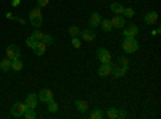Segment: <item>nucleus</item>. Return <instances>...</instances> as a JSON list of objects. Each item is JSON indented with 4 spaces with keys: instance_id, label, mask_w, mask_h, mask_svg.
Segmentation results:
<instances>
[{
    "instance_id": "nucleus-1",
    "label": "nucleus",
    "mask_w": 161,
    "mask_h": 119,
    "mask_svg": "<svg viewBox=\"0 0 161 119\" xmlns=\"http://www.w3.org/2000/svg\"><path fill=\"white\" fill-rule=\"evenodd\" d=\"M123 50L126 53H136L139 50V41L136 37H124V42H123Z\"/></svg>"
},
{
    "instance_id": "nucleus-2",
    "label": "nucleus",
    "mask_w": 161,
    "mask_h": 119,
    "mask_svg": "<svg viewBox=\"0 0 161 119\" xmlns=\"http://www.w3.org/2000/svg\"><path fill=\"white\" fill-rule=\"evenodd\" d=\"M26 108H28V106H26V103L16 101V103L11 106V116H13V117H23Z\"/></svg>"
},
{
    "instance_id": "nucleus-3",
    "label": "nucleus",
    "mask_w": 161,
    "mask_h": 119,
    "mask_svg": "<svg viewBox=\"0 0 161 119\" xmlns=\"http://www.w3.org/2000/svg\"><path fill=\"white\" fill-rule=\"evenodd\" d=\"M37 98H39V101H42V103H48L50 100H53V92L50 89H42L37 94Z\"/></svg>"
},
{
    "instance_id": "nucleus-4",
    "label": "nucleus",
    "mask_w": 161,
    "mask_h": 119,
    "mask_svg": "<svg viewBox=\"0 0 161 119\" xmlns=\"http://www.w3.org/2000/svg\"><path fill=\"white\" fill-rule=\"evenodd\" d=\"M7 57H8L10 60H16V58H19V57H21V50H19V47H18V45H8V47H7Z\"/></svg>"
},
{
    "instance_id": "nucleus-5",
    "label": "nucleus",
    "mask_w": 161,
    "mask_h": 119,
    "mask_svg": "<svg viewBox=\"0 0 161 119\" xmlns=\"http://www.w3.org/2000/svg\"><path fill=\"white\" fill-rule=\"evenodd\" d=\"M123 35L124 37H137L139 35V28L136 24H129V26H124L123 28Z\"/></svg>"
},
{
    "instance_id": "nucleus-6",
    "label": "nucleus",
    "mask_w": 161,
    "mask_h": 119,
    "mask_svg": "<svg viewBox=\"0 0 161 119\" xmlns=\"http://www.w3.org/2000/svg\"><path fill=\"white\" fill-rule=\"evenodd\" d=\"M80 37L84 39V41H87V42H93L95 41V37H97V34H95V29H92V28H89V29H84V31H80V34H79Z\"/></svg>"
},
{
    "instance_id": "nucleus-7",
    "label": "nucleus",
    "mask_w": 161,
    "mask_h": 119,
    "mask_svg": "<svg viewBox=\"0 0 161 119\" xmlns=\"http://www.w3.org/2000/svg\"><path fill=\"white\" fill-rule=\"evenodd\" d=\"M97 57L102 63H111V53L106 48H98L97 50Z\"/></svg>"
},
{
    "instance_id": "nucleus-8",
    "label": "nucleus",
    "mask_w": 161,
    "mask_h": 119,
    "mask_svg": "<svg viewBox=\"0 0 161 119\" xmlns=\"http://www.w3.org/2000/svg\"><path fill=\"white\" fill-rule=\"evenodd\" d=\"M110 21H111V24H113V28H116V29H123L124 26H126V18H124L123 15H116V16L111 18Z\"/></svg>"
},
{
    "instance_id": "nucleus-9",
    "label": "nucleus",
    "mask_w": 161,
    "mask_h": 119,
    "mask_svg": "<svg viewBox=\"0 0 161 119\" xmlns=\"http://www.w3.org/2000/svg\"><path fill=\"white\" fill-rule=\"evenodd\" d=\"M24 103H26V106L28 108H37V103H39V98H37V95L36 94H28L26 95V100H24Z\"/></svg>"
},
{
    "instance_id": "nucleus-10",
    "label": "nucleus",
    "mask_w": 161,
    "mask_h": 119,
    "mask_svg": "<svg viewBox=\"0 0 161 119\" xmlns=\"http://www.w3.org/2000/svg\"><path fill=\"white\" fill-rule=\"evenodd\" d=\"M111 69H113V64L111 63H102L100 68H98V74L102 77H106V76L111 74Z\"/></svg>"
},
{
    "instance_id": "nucleus-11",
    "label": "nucleus",
    "mask_w": 161,
    "mask_h": 119,
    "mask_svg": "<svg viewBox=\"0 0 161 119\" xmlns=\"http://www.w3.org/2000/svg\"><path fill=\"white\" fill-rule=\"evenodd\" d=\"M102 16H100V13H92V16L89 18V28H92V29H97L98 26H100V19Z\"/></svg>"
},
{
    "instance_id": "nucleus-12",
    "label": "nucleus",
    "mask_w": 161,
    "mask_h": 119,
    "mask_svg": "<svg viewBox=\"0 0 161 119\" xmlns=\"http://www.w3.org/2000/svg\"><path fill=\"white\" fill-rule=\"evenodd\" d=\"M126 73H127V66H121V64L114 66V64H113L111 74H113L114 77H123V76H126Z\"/></svg>"
},
{
    "instance_id": "nucleus-13",
    "label": "nucleus",
    "mask_w": 161,
    "mask_h": 119,
    "mask_svg": "<svg viewBox=\"0 0 161 119\" xmlns=\"http://www.w3.org/2000/svg\"><path fill=\"white\" fill-rule=\"evenodd\" d=\"M158 21V13L156 11H148V13H147V15L143 16V23L145 24H155Z\"/></svg>"
},
{
    "instance_id": "nucleus-14",
    "label": "nucleus",
    "mask_w": 161,
    "mask_h": 119,
    "mask_svg": "<svg viewBox=\"0 0 161 119\" xmlns=\"http://www.w3.org/2000/svg\"><path fill=\"white\" fill-rule=\"evenodd\" d=\"M74 106L77 108L79 113H86L89 110V105H87L86 100H74Z\"/></svg>"
},
{
    "instance_id": "nucleus-15",
    "label": "nucleus",
    "mask_w": 161,
    "mask_h": 119,
    "mask_svg": "<svg viewBox=\"0 0 161 119\" xmlns=\"http://www.w3.org/2000/svg\"><path fill=\"white\" fill-rule=\"evenodd\" d=\"M32 50H34V53H36L37 57H42V55L45 53V50H47V45H45L44 42H37V45H36Z\"/></svg>"
},
{
    "instance_id": "nucleus-16",
    "label": "nucleus",
    "mask_w": 161,
    "mask_h": 119,
    "mask_svg": "<svg viewBox=\"0 0 161 119\" xmlns=\"http://www.w3.org/2000/svg\"><path fill=\"white\" fill-rule=\"evenodd\" d=\"M0 69H2L3 73L10 71V69H11V60H10V58H3V60H0Z\"/></svg>"
},
{
    "instance_id": "nucleus-17",
    "label": "nucleus",
    "mask_w": 161,
    "mask_h": 119,
    "mask_svg": "<svg viewBox=\"0 0 161 119\" xmlns=\"http://www.w3.org/2000/svg\"><path fill=\"white\" fill-rule=\"evenodd\" d=\"M110 10L114 13V15H123V10H124V7L121 5L119 2H113V3H111V7H110Z\"/></svg>"
},
{
    "instance_id": "nucleus-18",
    "label": "nucleus",
    "mask_w": 161,
    "mask_h": 119,
    "mask_svg": "<svg viewBox=\"0 0 161 119\" xmlns=\"http://www.w3.org/2000/svg\"><path fill=\"white\" fill-rule=\"evenodd\" d=\"M100 24H102V29H103L105 32L113 31V24H111V21H110V19H102V21H100Z\"/></svg>"
},
{
    "instance_id": "nucleus-19",
    "label": "nucleus",
    "mask_w": 161,
    "mask_h": 119,
    "mask_svg": "<svg viewBox=\"0 0 161 119\" xmlns=\"http://www.w3.org/2000/svg\"><path fill=\"white\" fill-rule=\"evenodd\" d=\"M11 69H13V71H21V69H23V61H21L19 58L11 60Z\"/></svg>"
},
{
    "instance_id": "nucleus-20",
    "label": "nucleus",
    "mask_w": 161,
    "mask_h": 119,
    "mask_svg": "<svg viewBox=\"0 0 161 119\" xmlns=\"http://www.w3.org/2000/svg\"><path fill=\"white\" fill-rule=\"evenodd\" d=\"M42 16H29V23L34 26V28H40V24H42Z\"/></svg>"
},
{
    "instance_id": "nucleus-21",
    "label": "nucleus",
    "mask_w": 161,
    "mask_h": 119,
    "mask_svg": "<svg viewBox=\"0 0 161 119\" xmlns=\"http://www.w3.org/2000/svg\"><path fill=\"white\" fill-rule=\"evenodd\" d=\"M37 114H36V110L34 108H26V111H24V114H23V117L24 119H34Z\"/></svg>"
},
{
    "instance_id": "nucleus-22",
    "label": "nucleus",
    "mask_w": 161,
    "mask_h": 119,
    "mask_svg": "<svg viewBox=\"0 0 161 119\" xmlns=\"http://www.w3.org/2000/svg\"><path fill=\"white\" fill-rule=\"evenodd\" d=\"M105 114H103V111L100 110V108H95V110H92V113H90V119H102Z\"/></svg>"
},
{
    "instance_id": "nucleus-23",
    "label": "nucleus",
    "mask_w": 161,
    "mask_h": 119,
    "mask_svg": "<svg viewBox=\"0 0 161 119\" xmlns=\"http://www.w3.org/2000/svg\"><path fill=\"white\" fill-rule=\"evenodd\" d=\"M47 105H48V111H50V113H57V111H58V103H57L55 100H50Z\"/></svg>"
},
{
    "instance_id": "nucleus-24",
    "label": "nucleus",
    "mask_w": 161,
    "mask_h": 119,
    "mask_svg": "<svg viewBox=\"0 0 161 119\" xmlns=\"http://www.w3.org/2000/svg\"><path fill=\"white\" fill-rule=\"evenodd\" d=\"M68 32H69V35H71V37H77V35L80 34V29L77 28V26H71V28L68 29Z\"/></svg>"
},
{
    "instance_id": "nucleus-25",
    "label": "nucleus",
    "mask_w": 161,
    "mask_h": 119,
    "mask_svg": "<svg viewBox=\"0 0 161 119\" xmlns=\"http://www.w3.org/2000/svg\"><path fill=\"white\" fill-rule=\"evenodd\" d=\"M26 45H28L29 48H34V47L37 45V41H36V39L31 35V37H28V39H26Z\"/></svg>"
},
{
    "instance_id": "nucleus-26",
    "label": "nucleus",
    "mask_w": 161,
    "mask_h": 119,
    "mask_svg": "<svg viewBox=\"0 0 161 119\" xmlns=\"http://www.w3.org/2000/svg\"><path fill=\"white\" fill-rule=\"evenodd\" d=\"M40 42H44L45 45H52L53 44V37L48 35V34H44V37H42V41H40Z\"/></svg>"
},
{
    "instance_id": "nucleus-27",
    "label": "nucleus",
    "mask_w": 161,
    "mask_h": 119,
    "mask_svg": "<svg viewBox=\"0 0 161 119\" xmlns=\"http://www.w3.org/2000/svg\"><path fill=\"white\" fill-rule=\"evenodd\" d=\"M106 116H108L110 119H116L118 117V110L116 108H110L108 111H106Z\"/></svg>"
},
{
    "instance_id": "nucleus-28",
    "label": "nucleus",
    "mask_w": 161,
    "mask_h": 119,
    "mask_svg": "<svg viewBox=\"0 0 161 119\" xmlns=\"http://www.w3.org/2000/svg\"><path fill=\"white\" fill-rule=\"evenodd\" d=\"M32 37L36 39L37 42H40V41H42V37H44V32H40V31H37V28H36V31L32 32Z\"/></svg>"
},
{
    "instance_id": "nucleus-29",
    "label": "nucleus",
    "mask_w": 161,
    "mask_h": 119,
    "mask_svg": "<svg viewBox=\"0 0 161 119\" xmlns=\"http://www.w3.org/2000/svg\"><path fill=\"white\" fill-rule=\"evenodd\" d=\"M123 16L124 18H132L134 16V10L132 8H124L123 10Z\"/></svg>"
},
{
    "instance_id": "nucleus-30",
    "label": "nucleus",
    "mask_w": 161,
    "mask_h": 119,
    "mask_svg": "<svg viewBox=\"0 0 161 119\" xmlns=\"http://www.w3.org/2000/svg\"><path fill=\"white\" fill-rule=\"evenodd\" d=\"M29 16H42V11H40V7H36L34 10H31Z\"/></svg>"
},
{
    "instance_id": "nucleus-31",
    "label": "nucleus",
    "mask_w": 161,
    "mask_h": 119,
    "mask_svg": "<svg viewBox=\"0 0 161 119\" xmlns=\"http://www.w3.org/2000/svg\"><path fill=\"white\" fill-rule=\"evenodd\" d=\"M71 44H73V47L74 48H80V41H79V37H71Z\"/></svg>"
},
{
    "instance_id": "nucleus-32",
    "label": "nucleus",
    "mask_w": 161,
    "mask_h": 119,
    "mask_svg": "<svg viewBox=\"0 0 161 119\" xmlns=\"http://www.w3.org/2000/svg\"><path fill=\"white\" fill-rule=\"evenodd\" d=\"M48 3H50V0H37V7H40V8L47 7Z\"/></svg>"
},
{
    "instance_id": "nucleus-33",
    "label": "nucleus",
    "mask_w": 161,
    "mask_h": 119,
    "mask_svg": "<svg viewBox=\"0 0 161 119\" xmlns=\"http://www.w3.org/2000/svg\"><path fill=\"white\" fill-rule=\"evenodd\" d=\"M118 117H119V119L127 117V111H126V110H118Z\"/></svg>"
},
{
    "instance_id": "nucleus-34",
    "label": "nucleus",
    "mask_w": 161,
    "mask_h": 119,
    "mask_svg": "<svg viewBox=\"0 0 161 119\" xmlns=\"http://www.w3.org/2000/svg\"><path fill=\"white\" fill-rule=\"evenodd\" d=\"M119 64H121V66H129V61H127V58L121 57V58H119Z\"/></svg>"
},
{
    "instance_id": "nucleus-35",
    "label": "nucleus",
    "mask_w": 161,
    "mask_h": 119,
    "mask_svg": "<svg viewBox=\"0 0 161 119\" xmlns=\"http://www.w3.org/2000/svg\"><path fill=\"white\" fill-rule=\"evenodd\" d=\"M13 19H16V21H18V23H21V24H23V26H24V24H26V21H24V19H23V18H19V16H13Z\"/></svg>"
},
{
    "instance_id": "nucleus-36",
    "label": "nucleus",
    "mask_w": 161,
    "mask_h": 119,
    "mask_svg": "<svg viewBox=\"0 0 161 119\" xmlns=\"http://www.w3.org/2000/svg\"><path fill=\"white\" fill-rule=\"evenodd\" d=\"M19 3H21V0H13V2H11V5H13V7H18Z\"/></svg>"
},
{
    "instance_id": "nucleus-37",
    "label": "nucleus",
    "mask_w": 161,
    "mask_h": 119,
    "mask_svg": "<svg viewBox=\"0 0 161 119\" xmlns=\"http://www.w3.org/2000/svg\"><path fill=\"white\" fill-rule=\"evenodd\" d=\"M5 16H7V18H8V19H13V15H11V13H10V11H8V13H7V15H5Z\"/></svg>"
},
{
    "instance_id": "nucleus-38",
    "label": "nucleus",
    "mask_w": 161,
    "mask_h": 119,
    "mask_svg": "<svg viewBox=\"0 0 161 119\" xmlns=\"http://www.w3.org/2000/svg\"><path fill=\"white\" fill-rule=\"evenodd\" d=\"M159 31H161V29H155V31H153V35H158V34H159Z\"/></svg>"
}]
</instances>
